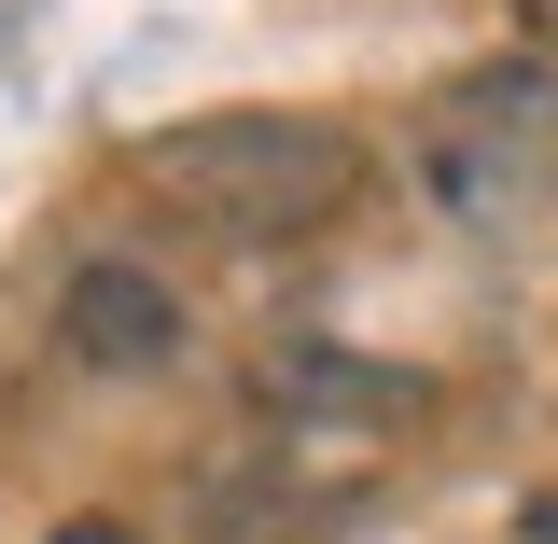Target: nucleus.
Listing matches in <instances>:
<instances>
[{"label": "nucleus", "mask_w": 558, "mask_h": 544, "mask_svg": "<svg viewBox=\"0 0 558 544\" xmlns=\"http://www.w3.org/2000/svg\"><path fill=\"white\" fill-rule=\"evenodd\" d=\"M140 182L209 238H307L363 196V140L322 112H196L140 140Z\"/></svg>", "instance_id": "obj_1"}, {"label": "nucleus", "mask_w": 558, "mask_h": 544, "mask_svg": "<svg viewBox=\"0 0 558 544\" xmlns=\"http://www.w3.org/2000/svg\"><path fill=\"white\" fill-rule=\"evenodd\" d=\"M418 196L447 209L461 238H517L558 196V57H475L418 98L405 126Z\"/></svg>", "instance_id": "obj_2"}, {"label": "nucleus", "mask_w": 558, "mask_h": 544, "mask_svg": "<svg viewBox=\"0 0 558 544\" xmlns=\"http://www.w3.org/2000/svg\"><path fill=\"white\" fill-rule=\"evenodd\" d=\"M57 336H70V363H98V377H168V363L196 349V322H182V293H168L154 266L84 252L70 293H57Z\"/></svg>", "instance_id": "obj_3"}, {"label": "nucleus", "mask_w": 558, "mask_h": 544, "mask_svg": "<svg viewBox=\"0 0 558 544\" xmlns=\"http://www.w3.org/2000/svg\"><path fill=\"white\" fill-rule=\"evenodd\" d=\"M252 391H266V419H405L418 406L405 377H377L363 349H266Z\"/></svg>", "instance_id": "obj_4"}, {"label": "nucleus", "mask_w": 558, "mask_h": 544, "mask_svg": "<svg viewBox=\"0 0 558 544\" xmlns=\"http://www.w3.org/2000/svg\"><path fill=\"white\" fill-rule=\"evenodd\" d=\"M322 503L279 488V461H209L196 475V544H307Z\"/></svg>", "instance_id": "obj_5"}, {"label": "nucleus", "mask_w": 558, "mask_h": 544, "mask_svg": "<svg viewBox=\"0 0 558 544\" xmlns=\"http://www.w3.org/2000/svg\"><path fill=\"white\" fill-rule=\"evenodd\" d=\"M43 544H140V531H126V517H57Z\"/></svg>", "instance_id": "obj_6"}, {"label": "nucleus", "mask_w": 558, "mask_h": 544, "mask_svg": "<svg viewBox=\"0 0 558 544\" xmlns=\"http://www.w3.org/2000/svg\"><path fill=\"white\" fill-rule=\"evenodd\" d=\"M517 28H545V43H531V57H558V0H517Z\"/></svg>", "instance_id": "obj_7"}]
</instances>
